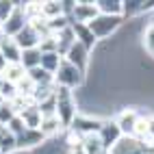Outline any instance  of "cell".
<instances>
[{
  "label": "cell",
  "instance_id": "obj_1",
  "mask_svg": "<svg viewBox=\"0 0 154 154\" xmlns=\"http://www.w3.org/2000/svg\"><path fill=\"white\" fill-rule=\"evenodd\" d=\"M54 115L59 117V122L63 124V128L67 130L74 119L78 115V106H76V96L74 91H69L65 87H57V109H54Z\"/></svg>",
  "mask_w": 154,
  "mask_h": 154
},
{
  "label": "cell",
  "instance_id": "obj_2",
  "mask_svg": "<svg viewBox=\"0 0 154 154\" xmlns=\"http://www.w3.org/2000/svg\"><path fill=\"white\" fill-rule=\"evenodd\" d=\"M54 85L74 91V89L85 85V74L76 65H72L67 59H63V61H61V65H59V69H57V74H54Z\"/></svg>",
  "mask_w": 154,
  "mask_h": 154
},
{
  "label": "cell",
  "instance_id": "obj_3",
  "mask_svg": "<svg viewBox=\"0 0 154 154\" xmlns=\"http://www.w3.org/2000/svg\"><path fill=\"white\" fill-rule=\"evenodd\" d=\"M124 24V17H113V15H98L91 24H87L89 26V30L94 33V37L98 39H106V37H111L115 30H119V26Z\"/></svg>",
  "mask_w": 154,
  "mask_h": 154
},
{
  "label": "cell",
  "instance_id": "obj_4",
  "mask_svg": "<svg viewBox=\"0 0 154 154\" xmlns=\"http://www.w3.org/2000/svg\"><path fill=\"white\" fill-rule=\"evenodd\" d=\"M98 15H100V11H98L96 2H74L67 20H69V24H91Z\"/></svg>",
  "mask_w": 154,
  "mask_h": 154
},
{
  "label": "cell",
  "instance_id": "obj_5",
  "mask_svg": "<svg viewBox=\"0 0 154 154\" xmlns=\"http://www.w3.org/2000/svg\"><path fill=\"white\" fill-rule=\"evenodd\" d=\"M28 24V17H26V11H24V2H15V9L13 13L7 17V22L2 24V30L7 37H15L20 30H24V26Z\"/></svg>",
  "mask_w": 154,
  "mask_h": 154
},
{
  "label": "cell",
  "instance_id": "obj_6",
  "mask_svg": "<svg viewBox=\"0 0 154 154\" xmlns=\"http://www.w3.org/2000/svg\"><path fill=\"white\" fill-rule=\"evenodd\" d=\"M102 124H104V119L94 117V115H85V113H78L76 119H74V124H72L69 128L85 137V135H98L100 128H102Z\"/></svg>",
  "mask_w": 154,
  "mask_h": 154
},
{
  "label": "cell",
  "instance_id": "obj_7",
  "mask_svg": "<svg viewBox=\"0 0 154 154\" xmlns=\"http://www.w3.org/2000/svg\"><path fill=\"white\" fill-rule=\"evenodd\" d=\"M109 152L111 154H154V148L137 141L135 137H122V141Z\"/></svg>",
  "mask_w": 154,
  "mask_h": 154
},
{
  "label": "cell",
  "instance_id": "obj_8",
  "mask_svg": "<svg viewBox=\"0 0 154 154\" xmlns=\"http://www.w3.org/2000/svg\"><path fill=\"white\" fill-rule=\"evenodd\" d=\"M113 119H115L117 128L122 130V135H124V137H132V132H135V126H137V119H139V111L126 106V109H122Z\"/></svg>",
  "mask_w": 154,
  "mask_h": 154
},
{
  "label": "cell",
  "instance_id": "obj_9",
  "mask_svg": "<svg viewBox=\"0 0 154 154\" xmlns=\"http://www.w3.org/2000/svg\"><path fill=\"white\" fill-rule=\"evenodd\" d=\"M98 137L102 139V143H104L106 150H113V148H115L117 143L122 141V137H124V135H122V130L117 128L115 119H104V124H102Z\"/></svg>",
  "mask_w": 154,
  "mask_h": 154
},
{
  "label": "cell",
  "instance_id": "obj_10",
  "mask_svg": "<svg viewBox=\"0 0 154 154\" xmlns=\"http://www.w3.org/2000/svg\"><path fill=\"white\" fill-rule=\"evenodd\" d=\"M65 59L69 61L72 65H76L83 74H87V65H89V61H91V54H89V50L83 46V44H74L69 48V52L65 54Z\"/></svg>",
  "mask_w": 154,
  "mask_h": 154
},
{
  "label": "cell",
  "instance_id": "obj_11",
  "mask_svg": "<svg viewBox=\"0 0 154 154\" xmlns=\"http://www.w3.org/2000/svg\"><path fill=\"white\" fill-rule=\"evenodd\" d=\"M13 39L17 42V46L22 48V50H30V48H39L42 35H39V33H37V30L30 26V24H26V26H24V30H20V33H17Z\"/></svg>",
  "mask_w": 154,
  "mask_h": 154
},
{
  "label": "cell",
  "instance_id": "obj_12",
  "mask_svg": "<svg viewBox=\"0 0 154 154\" xmlns=\"http://www.w3.org/2000/svg\"><path fill=\"white\" fill-rule=\"evenodd\" d=\"M0 52L7 59V63H20L22 61V48L17 46V42L13 37H5L0 44Z\"/></svg>",
  "mask_w": 154,
  "mask_h": 154
},
{
  "label": "cell",
  "instance_id": "obj_13",
  "mask_svg": "<svg viewBox=\"0 0 154 154\" xmlns=\"http://www.w3.org/2000/svg\"><path fill=\"white\" fill-rule=\"evenodd\" d=\"M20 119L24 122V126L28 130H39L42 119H44V113H42V109H39L37 104H33V106H28V109H24L22 113H20Z\"/></svg>",
  "mask_w": 154,
  "mask_h": 154
},
{
  "label": "cell",
  "instance_id": "obj_14",
  "mask_svg": "<svg viewBox=\"0 0 154 154\" xmlns=\"http://www.w3.org/2000/svg\"><path fill=\"white\" fill-rule=\"evenodd\" d=\"M98 11L102 15H113V17H124V2L122 0H96Z\"/></svg>",
  "mask_w": 154,
  "mask_h": 154
},
{
  "label": "cell",
  "instance_id": "obj_15",
  "mask_svg": "<svg viewBox=\"0 0 154 154\" xmlns=\"http://www.w3.org/2000/svg\"><path fill=\"white\" fill-rule=\"evenodd\" d=\"M17 152V137L7 126H0V154H15Z\"/></svg>",
  "mask_w": 154,
  "mask_h": 154
},
{
  "label": "cell",
  "instance_id": "obj_16",
  "mask_svg": "<svg viewBox=\"0 0 154 154\" xmlns=\"http://www.w3.org/2000/svg\"><path fill=\"white\" fill-rule=\"evenodd\" d=\"M72 30H74V35H76V42L83 44V46L89 50V52H91V48L96 46L98 39H96L94 33L89 30V26H87V24H72Z\"/></svg>",
  "mask_w": 154,
  "mask_h": 154
},
{
  "label": "cell",
  "instance_id": "obj_17",
  "mask_svg": "<svg viewBox=\"0 0 154 154\" xmlns=\"http://www.w3.org/2000/svg\"><path fill=\"white\" fill-rule=\"evenodd\" d=\"M59 130H65L63 124L59 122V117H57V115H44L42 126H39V132H42L46 139H50V137H54Z\"/></svg>",
  "mask_w": 154,
  "mask_h": 154
},
{
  "label": "cell",
  "instance_id": "obj_18",
  "mask_svg": "<svg viewBox=\"0 0 154 154\" xmlns=\"http://www.w3.org/2000/svg\"><path fill=\"white\" fill-rule=\"evenodd\" d=\"M26 74H28V72H26V67L22 63H9L0 78H5L7 83H11V85H17L22 78H26Z\"/></svg>",
  "mask_w": 154,
  "mask_h": 154
},
{
  "label": "cell",
  "instance_id": "obj_19",
  "mask_svg": "<svg viewBox=\"0 0 154 154\" xmlns=\"http://www.w3.org/2000/svg\"><path fill=\"white\" fill-rule=\"evenodd\" d=\"M80 150H83V154H102V152H109L98 135H85Z\"/></svg>",
  "mask_w": 154,
  "mask_h": 154
},
{
  "label": "cell",
  "instance_id": "obj_20",
  "mask_svg": "<svg viewBox=\"0 0 154 154\" xmlns=\"http://www.w3.org/2000/svg\"><path fill=\"white\" fill-rule=\"evenodd\" d=\"M42 15L48 20V22H50V20H57V17H63L65 15V7H63V2L48 0V2H42Z\"/></svg>",
  "mask_w": 154,
  "mask_h": 154
},
{
  "label": "cell",
  "instance_id": "obj_21",
  "mask_svg": "<svg viewBox=\"0 0 154 154\" xmlns=\"http://www.w3.org/2000/svg\"><path fill=\"white\" fill-rule=\"evenodd\" d=\"M26 72L28 69H35V67H42V50L39 48H30V50H22V61H20Z\"/></svg>",
  "mask_w": 154,
  "mask_h": 154
},
{
  "label": "cell",
  "instance_id": "obj_22",
  "mask_svg": "<svg viewBox=\"0 0 154 154\" xmlns=\"http://www.w3.org/2000/svg\"><path fill=\"white\" fill-rule=\"evenodd\" d=\"M61 61H63V57L59 52H46V54H42V69H46L48 74L54 76L59 65H61Z\"/></svg>",
  "mask_w": 154,
  "mask_h": 154
},
{
  "label": "cell",
  "instance_id": "obj_23",
  "mask_svg": "<svg viewBox=\"0 0 154 154\" xmlns=\"http://www.w3.org/2000/svg\"><path fill=\"white\" fill-rule=\"evenodd\" d=\"M141 37H143V48H146L148 52L154 57V22H150L146 28H143Z\"/></svg>",
  "mask_w": 154,
  "mask_h": 154
},
{
  "label": "cell",
  "instance_id": "obj_24",
  "mask_svg": "<svg viewBox=\"0 0 154 154\" xmlns=\"http://www.w3.org/2000/svg\"><path fill=\"white\" fill-rule=\"evenodd\" d=\"M15 9V2H0V24L7 22V17L13 13Z\"/></svg>",
  "mask_w": 154,
  "mask_h": 154
},
{
  "label": "cell",
  "instance_id": "obj_25",
  "mask_svg": "<svg viewBox=\"0 0 154 154\" xmlns=\"http://www.w3.org/2000/svg\"><path fill=\"white\" fill-rule=\"evenodd\" d=\"M7 65H9V63H7V59L2 57V52H0V76H2V72L7 69Z\"/></svg>",
  "mask_w": 154,
  "mask_h": 154
},
{
  "label": "cell",
  "instance_id": "obj_26",
  "mask_svg": "<svg viewBox=\"0 0 154 154\" xmlns=\"http://www.w3.org/2000/svg\"><path fill=\"white\" fill-rule=\"evenodd\" d=\"M69 154H83V150H80V148L78 150H69Z\"/></svg>",
  "mask_w": 154,
  "mask_h": 154
},
{
  "label": "cell",
  "instance_id": "obj_27",
  "mask_svg": "<svg viewBox=\"0 0 154 154\" xmlns=\"http://www.w3.org/2000/svg\"><path fill=\"white\" fill-rule=\"evenodd\" d=\"M5 37H7V35H5V30L0 28V44H2V39H5Z\"/></svg>",
  "mask_w": 154,
  "mask_h": 154
},
{
  "label": "cell",
  "instance_id": "obj_28",
  "mask_svg": "<svg viewBox=\"0 0 154 154\" xmlns=\"http://www.w3.org/2000/svg\"><path fill=\"white\" fill-rule=\"evenodd\" d=\"M102 154H111V152H102Z\"/></svg>",
  "mask_w": 154,
  "mask_h": 154
},
{
  "label": "cell",
  "instance_id": "obj_29",
  "mask_svg": "<svg viewBox=\"0 0 154 154\" xmlns=\"http://www.w3.org/2000/svg\"><path fill=\"white\" fill-rule=\"evenodd\" d=\"M0 28H2V24H0Z\"/></svg>",
  "mask_w": 154,
  "mask_h": 154
}]
</instances>
